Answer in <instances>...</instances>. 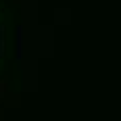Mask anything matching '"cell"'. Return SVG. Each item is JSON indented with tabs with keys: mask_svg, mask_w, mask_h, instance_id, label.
<instances>
[{
	"mask_svg": "<svg viewBox=\"0 0 121 121\" xmlns=\"http://www.w3.org/2000/svg\"><path fill=\"white\" fill-rule=\"evenodd\" d=\"M0 96H2V94H0Z\"/></svg>",
	"mask_w": 121,
	"mask_h": 121,
	"instance_id": "2",
	"label": "cell"
},
{
	"mask_svg": "<svg viewBox=\"0 0 121 121\" xmlns=\"http://www.w3.org/2000/svg\"><path fill=\"white\" fill-rule=\"evenodd\" d=\"M6 90H9V84H6V82H2V84H0V94H4Z\"/></svg>",
	"mask_w": 121,
	"mask_h": 121,
	"instance_id": "1",
	"label": "cell"
}]
</instances>
